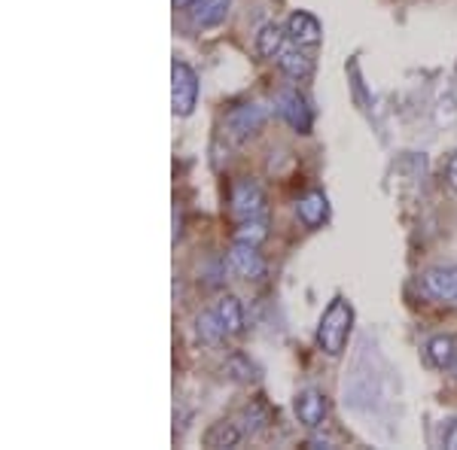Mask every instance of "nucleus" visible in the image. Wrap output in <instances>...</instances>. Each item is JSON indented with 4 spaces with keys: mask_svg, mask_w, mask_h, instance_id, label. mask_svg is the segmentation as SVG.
<instances>
[{
    "mask_svg": "<svg viewBox=\"0 0 457 450\" xmlns=\"http://www.w3.org/2000/svg\"><path fill=\"white\" fill-rule=\"evenodd\" d=\"M351 329H353V307L348 299H333L329 307L323 311L320 323H317V347H320L327 356H342L345 347H348V338H351Z\"/></svg>",
    "mask_w": 457,
    "mask_h": 450,
    "instance_id": "1",
    "label": "nucleus"
},
{
    "mask_svg": "<svg viewBox=\"0 0 457 450\" xmlns=\"http://www.w3.org/2000/svg\"><path fill=\"white\" fill-rule=\"evenodd\" d=\"M198 104V77L187 61L171 64V107L177 116H189Z\"/></svg>",
    "mask_w": 457,
    "mask_h": 450,
    "instance_id": "2",
    "label": "nucleus"
},
{
    "mask_svg": "<svg viewBox=\"0 0 457 450\" xmlns=\"http://www.w3.org/2000/svg\"><path fill=\"white\" fill-rule=\"evenodd\" d=\"M265 119H269L265 104H241L226 116V135L241 143V140L253 137L265 125Z\"/></svg>",
    "mask_w": 457,
    "mask_h": 450,
    "instance_id": "3",
    "label": "nucleus"
},
{
    "mask_svg": "<svg viewBox=\"0 0 457 450\" xmlns=\"http://www.w3.org/2000/svg\"><path fill=\"white\" fill-rule=\"evenodd\" d=\"M265 213V192L260 183L253 180H238L232 186V217L235 219H260Z\"/></svg>",
    "mask_w": 457,
    "mask_h": 450,
    "instance_id": "4",
    "label": "nucleus"
},
{
    "mask_svg": "<svg viewBox=\"0 0 457 450\" xmlns=\"http://www.w3.org/2000/svg\"><path fill=\"white\" fill-rule=\"evenodd\" d=\"M293 408H296L299 423L305 426V430H312V432L320 430V426L327 423V417H329L327 396H323L320 389H314V387L302 389V393L296 396V402H293Z\"/></svg>",
    "mask_w": 457,
    "mask_h": 450,
    "instance_id": "5",
    "label": "nucleus"
},
{
    "mask_svg": "<svg viewBox=\"0 0 457 450\" xmlns=\"http://www.w3.org/2000/svg\"><path fill=\"white\" fill-rule=\"evenodd\" d=\"M278 113H281V119L290 125L293 131H299V135H312V125H314V116H312V107H308V101L302 98L299 92H281L278 94Z\"/></svg>",
    "mask_w": 457,
    "mask_h": 450,
    "instance_id": "6",
    "label": "nucleus"
},
{
    "mask_svg": "<svg viewBox=\"0 0 457 450\" xmlns=\"http://www.w3.org/2000/svg\"><path fill=\"white\" fill-rule=\"evenodd\" d=\"M260 247H250V243H235L226 256V268L241 280H260L265 274V262L256 253Z\"/></svg>",
    "mask_w": 457,
    "mask_h": 450,
    "instance_id": "7",
    "label": "nucleus"
},
{
    "mask_svg": "<svg viewBox=\"0 0 457 450\" xmlns=\"http://www.w3.org/2000/svg\"><path fill=\"white\" fill-rule=\"evenodd\" d=\"M421 290L436 301H457V265H439L421 274Z\"/></svg>",
    "mask_w": 457,
    "mask_h": 450,
    "instance_id": "8",
    "label": "nucleus"
},
{
    "mask_svg": "<svg viewBox=\"0 0 457 450\" xmlns=\"http://www.w3.org/2000/svg\"><path fill=\"white\" fill-rule=\"evenodd\" d=\"M228 6L232 0H198V4L189 10V19H193L195 28H220L228 16Z\"/></svg>",
    "mask_w": 457,
    "mask_h": 450,
    "instance_id": "9",
    "label": "nucleus"
},
{
    "mask_svg": "<svg viewBox=\"0 0 457 450\" xmlns=\"http://www.w3.org/2000/svg\"><path fill=\"white\" fill-rule=\"evenodd\" d=\"M287 34L299 43V46H317L320 43V21H317L312 12H293L290 21H287Z\"/></svg>",
    "mask_w": 457,
    "mask_h": 450,
    "instance_id": "10",
    "label": "nucleus"
},
{
    "mask_svg": "<svg viewBox=\"0 0 457 450\" xmlns=\"http://www.w3.org/2000/svg\"><path fill=\"white\" fill-rule=\"evenodd\" d=\"M327 213H329V204H327V195H323V192H308V195L299 198V204H296V217L305 228H317L323 219H327Z\"/></svg>",
    "mask_w": 457,
    "mask_h": 450,
    "instance_id": "11",
    "label": "nucleus"
},
{
    "mask_svg": "<svg viewBox=\"0 0 457 450\" xmlns=\"http://www.w3.org/2000/svg\"><path fill=\"white\" fill-rule=\"evenodd\" d=\"M213 314L223 323L226 335H241V331H245V307H241V301L235 299V295H223V299L213 305Z\"/></svg>",
    "mask_w": 457,
    "mask_h": 450,
    "instance_id": "12",
    "label": "nucleus"
},
{
    "mask_svg": "<svg viewBox=\"0 0 457 450\" xmlns=\"http://www.w3.org/2000/svg\"><path fill=\"white\" fill-rule=\"evenodd\" d=\"M427 359L433 365L448 372V368L457 365V338L454 335H433L427 341Z\"/></svg>",
    "mask_w": 457,
    "mask_h": 450,
    "instance_id": "13",
    "label": "nucleus"
},
{
    "mask_svg": "<svg viewBox=\"0 0 457 450\" xmlns=\"http://www.w3.org/2000/svg\"><path fill=\"white\" fill-rule=\"evenodd\" d=\"M241 438H245V430H241L238 423H232V420H220V423H213L208 432H204V447H238Z\"/></svg>",
    "mask_w": 457,
    "mask_h": 450,
    "instance_id": "14",
    "label": "nucleus"
},
{
    "mask_svg": "<svg viewBox=\"0 0 457 450\" xmlns=\"http://www.w3.org/2000/svg\"><path fill=\"white\" fill-rule=\"evenodd\" d=\"M284 40H287L284 28L269 21V25H262L260 34H256V53H260V58H278L284 53Z\"/></svg>",
    "mask_w": 457,
    "mask_h": 450,
    "instance_id": "15",
    "label": "nucleus"
},
{
    "mask_svg": "<svg viewBox=\"0 0 457 450\" xmlns=\"http://www.w3.org/2000/svg\"><path fill=\"white\" fill-rule=\"evenodd\" d=\"M278 64H281V70L290 79H305L308 73H312V58L302 53V49H284V53L278 55Z\"/></svg>",
    "mask_w": 457,
    "mask_h": 450,
    "instance_id": "16",
    "label": "nucleus"
},
{
    "mask_svg": "<svg viewBox=\"0 0 457 450\" xmlns=\"http://www.w3.org/2000/svg\"><path fill=\"white\" fill-rule=\"evenodd\" d=\"M269 238V225L265 219H245L238 228H235V243H250V247H260V243Z\"/></svg>",
    "mask_w": 457,
    "mask_h": 450,
    "instance_id": "17",
    "label": "nucleus"
},
{
    "mask_svg": "<svg viewBox=\"0 0 457 450\" xmlns=\"http://www.w3.org/2000/svg\"><path fill=\"white\" fill-rule=\"evenodd\" d=\"M195 329H198V338H202L204 344H220V341L226 338L223 323L217 320V314H213V311L198 316V320H195Z\"/></svg>",
    "mask_w": 457,
    "mask_h": 450,
    "instance_id": "18",
    "label": "nucleus"
},
{
    "mask_svg": "<svg viewBox=\"0 0 457 450\" xmlns=\"http://www.w3.org/2000/svg\"><path fill=\"white\" fill-rule=\"evenodd\" d=\"M226 372H228V378L238 380V383H250V380L256 378V374H253V365H250V359H247V356H241V353H232V356H228Z\"/></svg>",
    "mask_w": 457,
    "mask_h": 450,
    "instance_id": "19",
    "label": "nucleus"
},
{
    "mask_svg": "<svg viewBox=\"0 0 457 450\" xmlns=\"http://www.w3.org/2000/svg\"><path fill=\"white\" fill-rule=\"evenodd\" d=\"M442 447L457 450V417H454V420H448L445 430H442Z\"/></svg>",
    "mask_w": 457,
    "mask_h": 450,
    "instance_id": "20",
    "label": "nucleus"
},
{
    "mask_svg": "<svg viewBox=\"0 0 457 450\" xmlns=\"http://www.w3.org/2000/svg\"><path fill=\"white\" fill-rule=\"evenodd\" d=\"M445 183H448V189L457 192V152L448 159V165H445Z\"/></svg>",
    "mask_w": 457,
    "mask_h": 450,
    "instance_id": "21",
    "label": "nucleus"
}]
</instances>
